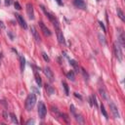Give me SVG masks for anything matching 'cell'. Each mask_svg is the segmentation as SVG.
Instances as JSON below:
<instances>
[{
  "mask_svg": "<svg viewBox=\"0 0 125 125\" xmlns=\"http://www.w3.org/2000/svg\"><path fill=\"white\" fill-rule=\"evenodd\" d=\"M101 111H102V113L104 114V116H105V117L108 119V118H109V115H108V113H107V111H106V109H105V107H104L103 104L101 105Z\"/></svg>",
  "mask_w": 125,
  "mask_h": 125,
  "instance_id": "ffe728a7",
  "label": "cell"
},
{
  "mask_svg": "<svg viewBox=\"0 0 125 125\" xmlns=\"http://www.w3.org/2000/svg\"><path fill=\"white\" fill-rule=\"evenodd\" d=\"M34 75H35V80H36V83L38 84V86H41V85H42V81H41V78H40L39 74L35 71L34 72Z\"/></svg>",
  "mask_w": 125,
  "mask_h": 125,
  "instance_id": "2e32d148",
  "label": "cell"
},
{
  "mask_svg": "<svg viewBox=\"0 0 125 125\" xmlns=\"http://www.w3.org/2000/svg\"><path fill=\"white\" fill-rule=\"evenodd\" d=\"M45 89H46V92H47V94H49V95H52V94L54 93V89L52 88L50 85H45Z\"/></svg>",
  "mask_w": 125,
  "mask_h": 125,
  "instance_id": "ac0fdd59",
  "label": "cell"
},
{
  "mask_svg": "<svg viewBox=\"0 0 125 125\" xmlns=\"http://www.w3.org/2000/svg\"><path fill=\"white\" fill-rule=\"evenodd\" d=\"M0 32H1V28H0Z\"/></svg>",
  "mask_w": 125,
  "mask_h": 125,
  "instance_id": "836d02e7",
  "label": "cell"
},
{
  "mask_svg": "<svg viewBox=\"0 0 125 125\" xmlns=\"http://www.w3.org/2000/svg\"><path fill=\"white\" fill-rule=\"evenodd\" d=\"M74 5L80 9H86V4L84 0H74Z\"/></svg>",
  "mask_w": 125,
  "mask_h": 125,
  "instance_id": "8fae6325",
  "label": "cell"
},
{
  "mask_svg": "<svg viewBox=\"0 0 125 125\" xmlns=\"http://www.w3.org/2000/svg\"><path fill=\"white\" fill-rule=\"evenodd\" d=\"M11 3H12V0H5V4L6 5H11Z\"/></svg>",
  "mask_w": 125,
  "mask_h": 125,
  "instance_id": "f1b7e54d",
  "label": "cell"
},
{
  "mask_svg": "<svg viewBox=\"0 0 125 125\" xmlns=\"http://www.w3.org/2000/svg\"><path fill=\"white\" fill-rule=\"evenodd\" d=\"M99 25H100V26L102 27V29H103V31H104V32H106V31H107V29H106V26H105V25H104V24L101 22V21L99 22Z\"/></svg>",
  "mask_w": 125,
  "mask_h": 125,
  "instance_id": "cb8c5ba5",
  "label": "cell"
},
{
  "mask_svg": "<svg viewBox=\"0 0 125 125\" xmlns=\"http://www.w3.org/2000/svg\"><path fill=\"white\" fill-rule=\"evenodd\" d=\"M39 26H40V28H41V30L43 31V33L45 34V35H47V36H50L51 35V31L49 30V28L42 23V22H40L39 23Z\"/></svg>",
  "mask_w": 125,
  "mask_h": 125,
  "instance_id": "9c48e42d",
  "label": "cell"
},
{
  "mask_svg": "<svg viewBox=\"0 0 125 125\" xmlns=\"http://www.w3.org/2000/svg\"><path fill=\"white\" fill-rule=\"evenodd\" d=\"M117 16L121 19V21L122 22H125V18H124V14H123V12L121 11V9L120 8H117Z\"/></svg>",
  "mask_w": 125,
  "mask_h": 125,
  "instance_id": "e0dca14e",
  "label": "cell"
},
{
  "mask_svg": "<svg viewBox=\"0 0 125 125\" xmlns=\"http://www.w3.org/2000/svg\"><path fill=\"white\" fill-rule=\"evenodd\" d=\"M97 1H101V0H97Z\"/></svg>",
  "mask_w": 125,
  "mask_h": 125,
  "instance_id": "e575fe53",
  "label": "cell"
},
{
  "mask_svg": "<svg viewBox=\"0 0 125 125\" xmlns=\"http://www.w3.org/2000/svg\"><path fill=\"white\" fill-rule=\"evenodd\" d=\"M46 113H47V109L46 106L42 102H39L38 104V115L41 119H44L46 116Z\"/></svg>",
  "mask_w": 125,
  "mask_h": 125,
  "instance_id": "277c9868",
  "label": "cell"
},
{
  "mask_svg": "<svg viewBox=\"0 0 125 125\" xmlns=\"http://www.w3.org/2000/svg\"><path fill=\"white\" fill-rule=\"evenodd\" d=\"M34 122H35V121H34L33 119H32V120L29 119V120H27V121H26V124H27V125H29V124H34Z\"/></svg>",
  "mask_w": 125,
  "mask_h": 125,
  "instance_id": "83f0119b",
  "label": "cell"
},
{
  "mask_svg": "<svg viewBox=\"0 0 125 125\" xmlns=\"http://www.w3.org/2000/svg\"><path fill=\"white\" fill-rule=\"evenodd\" d=\"M30 30H31V33H32V35H33L34 39L37 41V42H40V36H39V34H38V32H37L36 28H35L34 26H31Z\"/></svg>",
  "mask_w": 125,
  "mask_h": 125,
  "instance_id": "7c38bea8",
  "label": "cell"
},
{
  "mask_svg": "<svg viewBox=\"0 0 125 125\" xmlns=\"http://www.w3.org/2000/svg\"><path fill=\"white\" fill-rule=\"evenodd\" d=\"M43 71H44V74L47 76V78L50 80V81H53L54 80V74H53V71H52L49 68H43Z\"/></svg>",
  "mask_w": 125,
  "mask_h": 125,
  "instance_id": "ba28073f",
  "label": "cell"
},
{
  "mask_svg": "<svg viewBox=\"0 0 125 125\" xmlns=\"http://www.w3.org/2000/svg\"><path fill=\"white\" fill-rule=\"evenodd\" d=\"M74 96H75L76 98H79L80 100H82V97H81L80 95H78V94H77V93H74Z\"/></svg>",
  "mask_w": 125,
  "mask_h": 125,
  "instance_id": "f546056e",
  "label": "cell"
},
{
  "mask_svg": "<svg viewBox=\"0 0 125 125\" xmlns=\"http://www.w3.org/2000/svg\"><path fill=\"white\" fill-rule=\"evenodd\" d=\"M99 38H100V41H101V42H102L103 44H105V43H106V41H105V37H104V36H102L101 34H99Z\"/></svg>",
  "mask_w": 125,
  "mask_h": 125,
  "instance_id": "484cf974",
  "label": "cell"
},
{
  "mask_svg": "<svg viewBox=\"0 0 125 125\" xmlns=\"http://www.w3.org/2000/svg\"><path fill=\"white\" fill-rule=\"evenodd\" d=\"M99 92H100V95L105 99V100H109V98H108V95H107V93H106V91L104 90L103 88H100L99 89Z\"/></svg>",
  "mask_w": 125,
  "mask_h": 125,
  "instance_id": "9a60e30c",
  "label": "cell"
},
{
  "mask_svg": "<svg viewBox=\"0 0 125 125\" xmlns=\"http://www.w3.org/2000/svg\"><path fill=\"white\" fill-rule=\"evenodd\" d=\"M90 99H91V105H93V104H94V105L97 107V102H96V97H95V95H92Z\"/></svg>",
  "mask_w": 125,
  "mask_h": 125,
  "instance_id": "603a6c76",
  "label": "cell"
},
{
  "mask_svg": "<svg viewBox=\"0 0 125 125\" xmlns=\"http://www.w3.org/2000/svg\"><path fill=\"white\" fill-rule=\"evenodd\" d=\"M0 59H1V54H0Z\"/></svg>",
  "mask_w": 125,
  "mask_h": 125,
  "instance_id": "d6a6232c",
  "label": "cell"
},
{
  "mask_svg": "<svg viewBox=\"0 0 125 125\" xmlns=\"http://www.w3.org/2000/svg\"><path fill=\"white\" fill-rule=\"evenodd\" d=\"M57 29V37H58V40L61 44H64L65 43V38H64V35H62V32L61 31L60 28H56Z\"/></svg>",
  "mask_w": 125,
  "mask_h": 125,
  "instance_id": "30bf717a",
  "label": "cell"
},
{
  "mask_svg": "<svg viewBox=\"0 0 125 125\" xmlns=\"http://www.w3.org/2000/svg\"><path fill=\"white\" fill-rule=\"evenodd\" d=\"M3 115H4V118H5V119H8V115H7V112H6V111L3 112Z\"/></svg>",
  "mask_w": 125,
  "mask_h": 125,
  "instance_id": "4dcf8cb0",
  "label": "cell"
},
{
  "mask_svg": "<svg viewBox=\"0 0 125 125\" xmlns=\"http://www.w3.org/2000/svg\"><path fill=\"white\" fill-rule=\"evenodd\" d=\"M41 8H42V10L44 11V13H45V15L48 17V19L51 21L52 23H53V25H54V26L56 27V28H60V26H59V22H58V20H57V18L52 14V13H50V12H48L47 10L43 7V6H41Z\"/></svg>",
  "mask_w": 125,
  "mask_h": 125,
  "instance_id": "3957f363",
  "label": "cell"
},
{
  "mask_svg": "<svg viewBox=\"0 0 125 125\" xmlns=\"http://www.w3.org/2000/svg\"><path fill=\"white\" fill-rule=\"evenodd\" d=\"M42 56H43V58H44V60H45L46 62H49V61H50V59H49V57L47 56L46 53H42Z\"/></svg>",
  "mask_w": 125,
  "mask_h": 125,
  "instance_id": "4316f807",
  "label": "cell"
},
{
  "mask_svg": "<svg viewBox=\"0 0 125 125\" xmlns=\"http://www.w3.org/2000/svg\"><path fill=\"white\" fill-rule=\"evenodd\" d=\"M56 1H57V3L59 4V5H62V0H56Z\"/></svg>",
  "mask_w": 125,
  "mask_h": 125,
  "instance_id": "1f68e13d",
  "label": "cell"
},
{
  "mask_svg": "<svg viewBox=\"0 0 125 125\" xmlns=\"http://www.w3.org/2000/svg\"><path fill=\"white\" fill-rule=\"evenodd\" d=\"M69 64L72 66V68H74V70H75L76 72H79V71H80V68H79V66H78V62H76L74 60H70V61H69Z\"/></svg>",
  "mask_w": 125,
  "mask_h": 125,
  "instance_id": "4fadbf2b",
  "label": "cell"
},
{
  "mask_svg": "<svg viewBox=\"0 0 125 125\" xmlns=\"http://www.w3.org/2000/svg\"><path fill=\"white\" fill-rule=\"evenodd\" d=\"M109 109H110V111L112 113V115L114 118H120V114L118 112V109L117 107L114 105L112 102H109Z\"/></svg>",
  "mask_w": 125,
  "mask_h": 125,
  "instance_id": "5b68a950",
  "label": "cell"
},
{
  "mask_svg": "<svg viewBox=\"0 0 125 125\" xmlns=\"http://www.w3.org/2000/svg\"><path fill=\"white\" fill-rule=\"evenodd\" d=\"M14 5H15V7H16V9H17V10H21V9H22V7H21V5L19 4V2H18V1H16V2L14 3Z\"/></svg>",
  "mask_w": 125,
  "mask_h": 125,
  "instance_id": "d4e9b609",
  "label": "cell"
},
{
  "mask_svg": "<svg viewBox=\"0 0 125 125\" xmlns=\"http://www.w3.org/2000/svg\"><path fill=\"white\" fill-rule=\"evenodd\" d=\"M15 16H16V19H17V21H18L19 25L22 26V27H24L25 29H26V28H27V25H26V21L24 20V18L21 16L20 14H16Z\"/></svg>",
  "mask_w": 125,
  "mask_h": 125,
  "instance_id": "8992f818",
  "label": "cell"
},
{
  "mask_svg": "<svg viewBox=\"0 0 125 125\" xmlns=\"http://www.w3.org/2000/svg\"><path fill=\"white\" fill-rule=\"evenodd\" d=\"M35 103H36V96L34 95L33 93L29 94V95L27 96V98L26 99V103H25L26 110H31V109H32L34 105H35Z\"/></svg>",
  "mask_w": 125,
  "mask_h": 125,
  "instance_id": "6da1fadb",
  "label": "cell"
},
{
  "mask_svg": "<svg viewBox=\"0 0 125 125\" xmlns=\"http://www.w3.org/2000/svg\"><path fill=\"white\" fill-rule=\"evenodd\" d=\"M67 77H68L69 80L73 81V80H74V72L70 70L69 72H68V73H67Z\"/></svg>",
  "mask_w": 125,
  "mask_h": 125,
  "instance_id": "d6986e66",
  "label": "cell"
},
{
  "mask_svg": "<svg viewBox=\"0 0 125 125\" xmlns=\"http://www.w3.org/2000/svg\"><path fill=\"white\" fill-rule=\"evenodd\" d=\"M20 64H21V70L24 71L26 66V59L23 56H20Z\"/></svg>",
  "mask_w": 125,
  "mask_h": 125,
  "instance_id": "5bb4252c",
  "label": "cell"
},
{
  "mask_svg": "<svg viewBox=\"0 0 125 125\" xmlns=\"http://www.w3.org/2000/svg\"><path fill=\"white\" fill-rule=\"evenodd\" d=\"M62 86H64V89H65V92H66V95H68L69 91H68V85L67 84V82L62 81Z\"/></svg>",
  "mask_w": 125,
  "mask_h": 125,
  "instance_id": "44dd1931",
  "label": "cell"
},
{
  "mask_svg": "<svg viewBox=\"0 0 125 125\" xmlns=\"http://www.w3.org/2000/svg\"><path fill=\"white\" fill-rule=\"evenodd\" d=\"M26 13H27V16L30 20H33L34 19V12H33V7L30 3H27L26 4Z\"/></svg>",
  "mask_w": 125,
  "mask_h": 125,
  "instance_id": "52a82bcc",
  "label": "cell"
},
{
  "mask_svg": "<svg viewBox=\"0 0 125 125\" xmlns=\"http://www.w3.org/2000/svg\"><path fill=\"white\" fill-rule=\"evenodd\" d=\"M113 51H114V55H115L116 59L119 62H122L123 60V52H122V47L119 44L118 41H115L113 43Z\"/></svg>",
  "mask_w": 125,
  "mask_h": 125,
  "instance_id": "7a4b0ae2",
  "label": "cell"
},
{
  "mask_svg": "<svg viewBox=\"0 0 125 125\" xmlns=\"http://www.w3.org/2000/svg\"><path fill=\"white\" fill-rule=\"evenodd\" d=\"M10 117H11V120H12L14 123H16V124L19 123V122H18V119H17V116L15 115L14 113H10Z\"/></svg>",
  "mask_w": 125,
  "mask_h": 125,
  "instance_id": "7402d4cb",
  "label": "cell"
}]
</instances>
